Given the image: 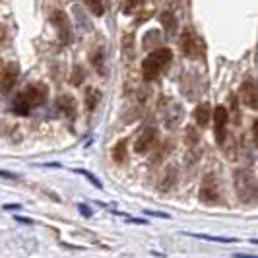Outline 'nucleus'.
Returning <instances> with one entry per match:
<instances>
[{
    "mask_svg": "<svg viewBox=\"0 0 258 258\" xmlns=\"http://www.w3.org/2000/svg\"><path fill=\"white\" fill-rule=\"evenodd\" d=\"M47 93H49V90H47V86H43V84L29 86V88H26L22 93L16 95V99H14V103H12V111L20 116L29 115L31 109H35V107H39V105H43L47 101Z\"/></svg>",
    "mask_w": 258,
    "mask_h": 258,
    "instance_id": "f257e3e1",
    "label": "nucleus"
},
{
    "mask_svg": "<svg viewBox=\"0 0 258 258\" xmlns=\"http://www.w3.org/2000/svg\"><path fill=\"white\" fill-rule=\"evenodd\" d=\"M171 58H173L171 49H157V51L150 52L142 62L144 80H148V82H150V80H154V78L159 76V74L163 72V68L171 62Z\"/></svg>",
    "mask_w": 258,
    "mask_h": 258,
    "instance_id": "f03ea898",
    "label": "nucleus"
},
{
    "mask_svg": "<svg viewBox=\"0 0 258 258\" xmlns=\"http://www.w3.org/2000/svg\"><path fill=\"white\" fill-rule=\"evenodd\" d=\"M235 190L243 202H252L258 196V181L246 169H239L235 173Z\"/></svg>",
    "mask_w": 258,
    "mask_h": 258,
    "instance_id": "7ed1b4c3",
    "label": "nucleus"
},
{
    "mask_svg": "<svg viewBox=\"0 0 258 258\" xmlns=\"http://www.w3.org/2000/svg\"><path fill=\"white\" fill-rule=\"evenodd\" d=\"M214 134H216V142L223 146L225 142V136H227V122H229V113L225 107L218 105L214 109Z\"/></svg>",
    "mask_w": 258,
    "mask_h": 258,
    "instance_id": "20e7f679",
    "label": "nucleus"
},
{
    "mask_svg": "<svg viewBox=\"0 0 258 258\" xmlns=\"http://www.w3.org/2000/svg\"><path fill=\"white\" fill-rule=\"evenodd\" d=\"M200 200L204 204H216L220 200V184L214 175H206L200 184Z\"/></svg>",
    "mask_w": 258,
    "mask_h": 258,
    "instance_id": "39448f33",
    "label": "nucleus"
},
{
    "mask_svg": "<svg viewBox=\"0 0 258 258\" xmlns=\"http://www.w3.org/2000/svg\"><path fill=\"white\" fill-rule=\"evenodd\" d=\"M20 76V66L16 62H8L0 72V93H8L14 88Z\"/></svg>",
    "mask_w": 258,
    "mask_h": 258,
    "instance_id": "423d86ee",
    "label": "nucleus"
},
{
    "mask_svg": "<svg viewBox=\"0 0 258 258\" xmlns=\"http://www.w3.org/2000/svg\"><path fill=\"white\" fill-rule=\"evenodd\" d=\"M155 140H157V130L155 128H146L138 136V140H136V146H134V150H136V154H148L152 148L155 146Z\"/></svg>",
    "mask_w": 258,
    "mask_h": 258,
    "instance_id": "0eeeda50",
    "label": "nucleus"
},
{
    "mask_svg": "<svg viewBox=\"0 0 258 258\" xmlns=\"http://www.w3.org/2000/svg\"><path fill=\"white\" fill-rule=\"evenodd\" d=\"M241 99L246 107L258 109V84L254 82H245L241 88Z\"/></svg>",
    "mask_w": 258,
    "mask_h": 258,
    "instance_id": "6e6552de",
    "label": "nucleus"
},
{
    "mask_svg": "<svg viewBox=\"0 0 258 258\" xmlns=\"http://www.w3.org/2000/svg\"><path fill=\"white\" fill-rule=\"evenodd\" d=\"M181 49L186 56H198L200 54V41L194 37L190 31H186L181 39Z\"/></svg>",
    "mask_w": 258,
    "mask_h": 258,
    "instance_id": "1a4fd4ad",
    "label": "nucleus"
},
{
    "mask_svg": "<svg viewBox=\"0 0 258 258\" xmlns=\"http://www.w3.org/2000/svg\"><path fill=\"white\" fill-rule=\"evenodd\" d=\"M54 18V24H56V27H58V35L64 39L66 43H70V39H72V31H70V24H68V18H66L64 12H56L52 14Z\"/></svg>",
    "mask_w": 258,
    "mask_h": 258,
    "instance_id": "9d476101",
    "label": "nucleus"
},
{
    "mask_svg": "<svg viewBox=\"0 0 258 258\" xmlns=\"http://www.w3.org/2000/svg\"><path fill=\"white\" fill-rule=\"evenodd\" d=\"M212 107L208 103H202V105H198L196 109H194V120H196V124L198 126H208V122H210V118H212Z\"/></svg>",
    "mask_w": 258,
    "mask_h": 258,
    "instance_id": "9b49d317",
    "label": "nucleus"
},
{
    "mask_svg": "<svg viewBox=\"0 0 258 258\" xmlns=\"http://www.w3.org/2000/svg\"><path fill=\"white\" fill-rule=\"evenodd\" d=\"M58 109H60L66 116H74L76 115V101H74L70 95H62V97L58 99Z\"/></svg>",
    "mask_w": 258,
    "mask_h": 258,
    "instance_id": "f8f14e48",
    "label": "nucleus"
},
{
    "mask_svg": "<svg viewBox=\"0 0 258 258\" xmlns=\"http://www.w3.org/2000/svg\"><path fill=\"white\" fill-rule=\"evenodd\" d=\"M99 99H101L99 90L88 88V91H86V107H88V111H93V109L97 107V103H99Z\"/></svg>",
    "mask_w": 258,
    "mask_h": 258,
    "instance_id": "ddd939ff",
    "label": "nucleus"
},
{
    "mask_svg": "<svg viewBox=\"0 0 258 258\" xmlns=\"http://www.w3.org/2000/svg\"><path fill=\"white\" fill-rule=\"evenodd\" d=\"M113 159L116 163H124L126 161V140H120L113 148Z\"/></svg>",
    "mask_w": 258,
    "mask_h": 258,
    "instance_id": "4468645a",
    "label": "nucleus"
},
{
    "mask_svg": "<svg viewBox=\"0 0 258 258\" xmlns=\"http://www.w3.org/2000/svg\"><path fill=\"white\" fill-rule=\"evenodd\" d=\"M175 181H177V169L171 167V171H167V173L163 175V181L159 182V190H167V188H171V186L175 184Z\"/></svg>",
    "mask_w": 258,
    "mask_h": 258,
    "instance_id": "2eb2a0df",
    "label": "nucleus"
},
{
    "mask_svg": "<svg viewBox=\"0 0 258 258\" xmlns=\"http://www.w3.org/2000/svg\"><path fill=\"white\" fill-rule=\"evenodd\" d=\"M194 239H206V241H216V243H239V239L233 237H212V235H200V233H188Z\"/></svg>",
    "mask_w": 258,
    "mask_h": 258,
    "instance_id": "dca6fc26",
    "label": "nucleus"
},
{
    "mask_svg": "<svg viewBox=\"0 0 258 258\" xmlns=\"http://www.w3.org/2000/svg\"><path fill=\"white\" fill-rule=\"evenodd\" d=\"M84 4L90 8V12L93 16H103V4H101V0H84Z\"/></svg>",
    "mask_w": 258,
    "mask_h": 258,
    "instance_id": "f3484780",
    "label": "nucleus"
},
{
    "mask_svg": "<svg viewBox=\"0 0 258 258\" xmlns=\"http://www.w3.org/2000/svg\"><path fill=\"white\" fill-rule=\"evenodd\" d=\"M74 171H76L78 175H84V177H86V179H88L90 182H93V184H95V186H97L99 190L103 188V184H101V181H99V179H97V177H95L93 173H90V171H86V169H74Z\"/></svg>",
    "mask_w": 258,
    "mask_h": 258,
    "instance_id": "a211bd4d",
    "label": "nucleus"
},
{
    "mask_svg": "<svg viewBox=\"0 0 258 258\" xmlns=\"http://www.w3.org/2000/svg\"><path fill=\"white\" fill-rule=\"evenodd\" d=\"M138 4H140V0H122V6H120V8H122L124 14H130Z\"/></svg>",
    "mask_w": 258,
    "mask_h": 258,
    "instance_id": "6ab92c4d",
    "label": "nucleus"
},
{
    "mask_svg": "<svg viewBox=\"0 0 258 258\" xmlns=\"http://www.w3.org/2000/svg\"><path fill=\"white\" fill-rule=\"evenodd\" d=\"M93 66H95V70L99 72V74H103V54L101 52H97L95 56H93Z\"/></svg>",
    "mask_w": 258,
    "mask_h": 258,
    "instance_id": "aec40b11",
    "label": "nucleus"
},
{
    "mask_svg": "<svg viewBox=\"0 0 258 258\" xmlns=\"http://www.w3.org/2000/svg\"><path fill=\"white\" fill-rule=\"evenodd\" d=\"M78 208H80V214L84 216V218H91V210L86 204H78Z\"/></svg>",
    "mask_w": 258,
    "mask_h": 258,
    "instance_id": "412c9836",
    "label": "nucleus"
},
{
    "mask_svg": "<svg viewBox=\"0 0 258 258\" xmlns=\"http://www.w3.org/2000/svg\"><path fill=\"white\" fill-rule=\"evenodd\" d=\"M0 177H4V179H18V175L8 173V171H0Z\"/></svg>",
    "mask_w": 258,
    "mask_h": 258,
    "instance_id": "4be33fe9",
    "label": "nucleus"
},
{
    "mask_svg": "<svg viewBox=\"0 0 258 258\" xmlns=\"http://www.w3.org/2000/svg\"><path fill=\"white\" fill-rule=\"evenodd\" d=\"M2 208H4V210H8V212H14V210H20L22 206H20V204H4Z\"/></svg>",
    "mask_w": 258,
    "mask_h": 258,
    "instance_id": "5701e85b",
    "label": "nucleus"
},
{
    "mask_svg": "<svg viewBox=\"0 0 258 258\" xmlns=\"http://www.w3.org/2000/svg\"><path fill=\"white\" fill-rule=\"evenodd\" d=\"M16 221H20V223H24V225H31L33 221L27 220V218H22V216H16Z\"/></svg>",
    "mask_w": 258,
    "mask_h": 258,
    "instance_id": "b1692460",
    "label": "nucleus"
},
{
    "mask_svg": "<svg viewBox=\"0 0 258 258\" xmlns=\"http://www.w3.org/2000/svg\"><path fill=\"white\" fill-rule=\"evenodd\" d=\"M148 216H154V218H169L167 214H159V212H146Z\"/></svg>",
    "mask_w": 258,
    "mask_h": 258,
    "instance_id": "393cba45",
    "label": "nucleus"
},
{
    "mask_svg": "<svg viewBox=\"0 0 258 258\" xmlns=\"http://www.w3.org/2000/svg\"><path fill=\"white\" fill-rule=\"evenodd\" d=\"M252 134H254V138H256V142H258V120L254 122V126H252Z\"/></svg>",
    "mask_w": 258,
    "mask_h": 258,
    "instance_id": "a878e982",
    "label": "nucleus"
},
{
    "mask_svg": "<svg viewBox=\"0 0 258 258\" xmlns=\"http://www.w3.org/2000/svg\"><path fill=\"white\" fill-rule=\"evenodd\" d=\"M235 258H258V256H252V254H241V252H237Z\"/></svg>",
    "mask_w": 258,
    "mask_h": 258,
    "instance_id": "bb28decb",
    "label": "nucleus"
},
{
    "mask_svg": "<svg viewBox=\"0 0 258 258\" xmlns=\"http://www.w3.org/2000/svg\"><path fill=\"white\" fill-rule=\"evenodd\" d=\"M252 243H254V245H258V239H252Z\"/></svg>",
    "mask_w": 258,
    "mask_h": 258,
    "instance_id": "cd10ccee",
    "label": "nucleus"
}]
</instances>
